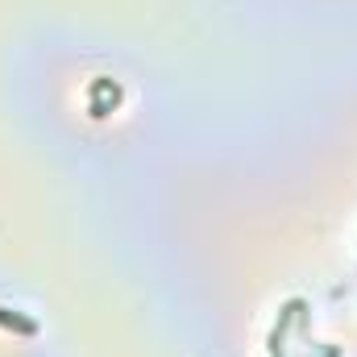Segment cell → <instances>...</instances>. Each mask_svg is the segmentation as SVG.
<instances>
[{
    "label": "cell",
    "instance_id": "6da1fadb",
    "mask_svg": "<svg viewBox=\"0 0 357 357\" xmlns=\"http://www.w3.org/2000/svg\"><path fill=\"white\" fill-rule=\"evenodd\" d=\"M121 104V88L112 84V79H91V116H108L112 108Z\"/></svg>",
    "mask_w": 357,
    "mask_h": 357
},
{
    "label": "cell",
    "instance_id": "7a4b0ae2",
    "mask_svg": "<svg viewBox=\"0 0 357 357\" xmlns=\"http://www.w3.org/2000/svg\"><path fill=\"white\" fill-rule=\"evenodd\" d=\"M295 312H303V303L299 299H291L287 307H282V320L274 324V333H270V357H282V341H287V324L295 320Z\"/></svg>",
    "mask_w": 357,
    "mask_h": 357
},
{
    "label": "cell",
    "instance_id": "3957f363",
    "mask_svg": "<svg viewBox=\"0 0 357 357\" xmlns=\"http://www.w3.org/2000/svg\"><path fill=\"white\" fill-rule=\"evenodd\" d=\"M0 324L13 328V333H25V337L38 333V320H25V316H17V312H8V307H0Z\"/></svg>",
    "mask_w": 357,
    "mask_h": 357
}]
</instances>
